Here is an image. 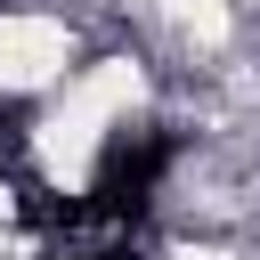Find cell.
<instances>
[{
  "label": "cell",
  "mask_w": 260,
  "mask_h": 260,
  "mask_svg": "<svg viewBox=\"0 0 260 260\" xmlns=\"http://www.w3.org/2000/svg\"><path fill=\"white\" fill-rule=\"evenodd\" d=\"M65 65H73V32H65V16H32V8L0 16V89H8V98H16V89H49V81H65Z\"/></svg>",
  "instance_id": "obj_1"
},
{
  "label": "cell",
  "mask_w": 260,
  "mask_h": 260,
  "mask_svg": "<svg viewBox=\"0 0 260 260\" xmlns=\"http://www.w3.org/2000/svg\"><path fill=\"white\" fill-rule=\"evenodd\" d=\"M171 32L187 49H228V0H171Z\"/></svg>",
  "instance_id": "obj_2"
}]
</instances>
